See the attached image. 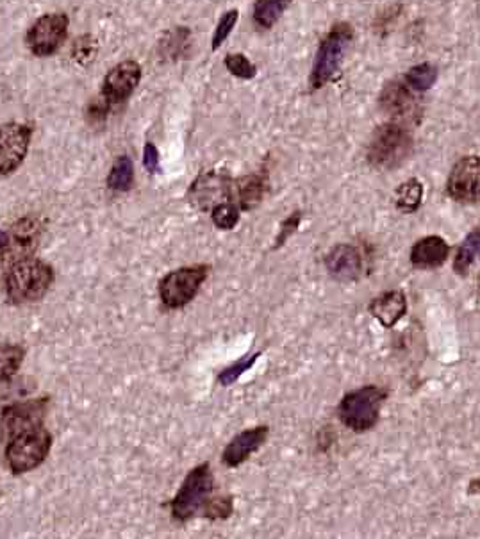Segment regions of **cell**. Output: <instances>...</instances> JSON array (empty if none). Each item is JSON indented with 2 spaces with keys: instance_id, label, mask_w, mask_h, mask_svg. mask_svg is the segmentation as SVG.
I'll return each instance as SVG.
<instances>
[{
  "instance_id": "1",
  "label": "cell",
  "mask_w": 480,
  "mask_h": 539,
  "mask_svg": "<svg viewBox=\"0 0 480 539\" xmlns=\"http://www.w3.org/2000/svg\"><path fill=\"white\" fill-rule=\"evenodd\" d=\"M54 282V268L40 259H20L6 274V297L13 304H31L42 300Z\"/></svg>"
},
{
  "instance_id": "2",
  "label": "cell",
  "mask_w": 480,
  "mask_h": 539,
  "mask_svg": "<svg viewBox=\"0 0 480 539\" xmlns=\"http://www.w3.org/2000/svg\"><path fill=\"white\" fill-rule=\"evenodd\" d=\"M413 147L411 131L398 122H388L375 129L368 143L366 159L377 170L393 172L411 158Z\"/></svg>"
},
{
  "instance_id": "3",
  "label": "cell",
  "mask_w": 480,
  "mask_h": 539,
  "mask_svg": "<svg viewBox=\"0 0 480 539\" xmlns=\"http://www.w3.org/2000/svg\"><path fill=\"white\" fill-rule=\"evenodd\" d=\"M386 399H388V391L375 384L348 391L338 406L341 423L357 434L372 431L373 427L379 423L382 404Z\"/></svg>"
},
{
  "instance_id": "4",
  "label": "cell",
  "mask_w": 480,
  "mask_h": 539,
  "mask_svg": "<svg viewBox=\"0 0 480 539\" xmlns=\"http://www.w3.org/2000/svg\"><path fill=\"white\" fill-rule=\"evenodd\" d=\"M352 40H354V27L347 22L334 25L331 31L325 34L316 52L315 65L309 79L313 90H320L338 74Z\"/></svg>"
},
{
  "instance_id": "5",
  "label": "cell",
  "mask_w": 480,
  "mask_h": 539,
  "mask_svg": "<svg viewBox=\"0 0 480 539\" xmlns=\"http://www.w3.org/2000/svg\"><path fill=\"white\" fill-rule=\"evenodd\" d=\"M215 490V475L209 463L195 466L184 479L181 490L177 491L170 502L172 518L175 522H190L191 518L202 513L207 500Z\"/></svg>"
},
{
  "instance_id": "6",
  "label": "cell",
  "mask_w": 480,
  "mask_h": 539,
  "mask_svg": "<svg viewBox=\"0 0 480 539\" xmlns=\"http://www.w3.org/2000/svg\"><path fill=\"white\" fill-rule=\"evenodd\" d=\"M211 272L209 265L183 266L159 281V299L166 309H183L199 295Z\"/></svg>"
},
{
  "instance_id": "7",
  "label": "cell",
  "mask_w": 480,
  "mask_h": 539,
  "mask_svg": "<svg viewBox=\"0 0 480 539\" xmlns=\"http://www.w3.org/2000/svg\"><path fill=\"white\" fill-rule=\"evenodd\" d=\"M52 436L43 427L17 434L9 440L6 461L9 470L17 475L33 472L49 456Z\"/></svg>"
},
{
  "instance_id": "8",
  "label": "cell",
  "mask_w": 480,
  "mask_h": 539,
  "mask_svg": "<svg viewBox=\"0 0 480 539\" xmlns=\"http://www.w3.org/2000/svg\"><path fill=\"white\" fill-rule=\"evenodd\" d=\"M68 17L65 13H49L38 18L27 31L25 43L34 56L49 58L67 42Z\"/></svg>"
},
{
  "instance_id": "9",
  "label": "cell",
  "mask_w": 480,
  "mask_h": 539,
  "mask_svg": "<svg viewBox=\"0 0 480 539\" xmlns=\"http://www.w3.org/2000/svg\"><path fill=\"white\" fill-rule=\"evenodd\" d=\"M33 138V129L27 124L9 122L0 125V175L13 174L24 163Z\"/></svg>"
},
{
  "instance_id": "10",
  "label": "cell",
  "mask_w": 480,
  "mask_h": 539,
  "mask_svg": "<svg viewBox=\"0 0 480 539\" xmlns=\"http://www.w3.org/2000/svg\"><path fill=\"white\" fill-rule=\"evenodd\" d=\"M480 191L479 156H464L459 159L448 175V197L461 204H477Z\"/></svg>"
},
{
  "instance_id": "11",
  "label": "cell",
  "mask_w": 480,
  "mask_h": 539,
  "mask_svg": "<svg viewBox=\"0 0 480 539\" xmlns=\"http://www.w3.org/2000/svg\"><path fill=\"white\" fill-rule=\"evenodd\" d=\"M42 236V225L36 218H22L6 234V243L2 245V259L6 263H17L20 259L33 258Z\"/></svg>"
},
{
  "instance_id": "12",
  "label": "cell",
  "mask_w": 480,
  "mask_h": 539,
  "mask_svg": "<svg viewBox=\"0 0 480 539\" xmlns=\"http://www.w3.org/2000/svg\"><path fill=\"white\" fill-rule=\"evenodd\" d=\"M140 81V65L136 61H124L109 70L102 83L100 97L108 102L109 108H118L124 104L125 100H129Z\"/></svg>"
},
{
  "instance_id": "13",
  "label": "cell",
  "mask_w": 480,
  "mask_h": 539,
  "mask_svg": "<svg viewBox=\"0 0 480 539\" xmlns=\"http://www.w3.org/2000/svg\"><path fill=\"white\" fill-rule=\"evenodd\" d=\"M47 407H49V402L45 399L29 400V402H20V404L8 407L2 413L0 429L4 432V436L11 440L17 434L42 427L43 418L47 415Z\"/></svg>"
},
{
  "instance_id": "14",
  "label": "cell",
  "mask_w": 480,
  "mask_h": 539,
  "mask_svg": "<svg viewBox=\"0 0 480 539\" xmlns=\"http://www.w3.org/2000/svg\"><path fill=\"white\" fill-rule=\"evenodd\" d=\"M379 106L382 111L395 120H406V122H418L422 115L420 102L414 97V92L406 83L391 81L384 86Z\"/></svg>"
},
{
  "instance_id": "15",
  "label": "cell",
  "mask_w": 480,
  "mask_h": 539,
  "mask_svg": "<svg viewBox=\"0 0 480 539\" xmlns=\"http://www.w3.org/2000/svg\"><path fill=\"white\" fill-rule=\"evenodd\" d=\"M232 181L227 175L207 172L200 175L199 179L191 186L188 199L195 208L207 211L215 208L216 204L229 200L231 202Z\"/></svg>"
},
{
  "instance_id": "16",
  "label": "cell",
  "mask_w": 480,
  "mask_h": 539,
  "mask_svg": "<svg viewBox=\"0 0 480 539\" xmlns=\"http://www.w3.org/2000/svg\"><path fill=\"white\" fill-rule=\"evenodd\" d=\"M363 252L356 245L340 243L325 256L327 272L340 282H356L363 274Z\"/></svg>"
},
{
  "instance_id": "17",
  "label": "cell",
  "mask_w": 480,
  "mask_h": 539,
  "mask_svg": "<svg viewBox=\"0 0 480 539\" xmlns=\"http://www.w3.org/2000/svg\"><path fill=\"white\" fill-rule=\"evenodd\" d=\"M268 434H270V429L266 425H259L254 429L240 432L225 447L222 463L227 468H238V466L243 465L245 461H249L252 454H256L257 450L265 445Z\"/></svg>"
},
{
  "instance_id": "18",
  "label": "cell",
  "mask_w": 480,
  "mask_h": 539,
  "mask_svg": "<svg viewBox=\"0 0 480 539\" xmlns=\"http://www.w3.org/2000/svg\"><path fill=\"white\" fill-rule=\"evenodd\" d=\"M268 184L266 174H250L236 179L231 184V202L241 211H252L265 199Z\"/></svg>"
},
{
  "instance_id": "19",
  "label": "cell",
  "mask_w": 480,
  "mask_h": 539,
  "mask_svg": "<svg viewBox=\"0 0 480 539\" xmlns=\"http://www.w3.org/2000/svg\"><path fill=\"white\" fill-rule=\"evenodd\" d=\"M450 247L441 236H425L411 249V265L418 270H436L447 263Z\"/></svg>"
},
{
  "instance_id": "20",
  "label": "cell",
  "mask_w": 480,
  "mask_h": 539,
  "mask_svg": "<svg viewBox=\"0 0 480 539\" xmlns=\"http://www.w3.org/2000/svg\"><path fill=\"white\" fill-rule=\"evenodd\" d=\"M368 309L373 318H377L386 329H393L406 315V293L400 290L386 291L373 299Z\"/></svg>"
},
{
  "instance_id": "21",
  "label": "cell",
  "mask_w": 480,
  "mask_h": 539,
  "mask_svg": "<svg viewBox=\"0 0 480 539\" xmlns=\"http://www.w3.org/2000/svg\"><path fill=\"white\" fill-rule=\"evenodd\" d=\"M293 0H256L254 22L261 29H272L281 20L284 11L290 8Z\"/></svg>"
},
{
  "instance_id": "22",
  "label": "cell",
  "mask_w": 480,
  "mask_h": 539,
  "mask_svg": "<svg viewBox=\"0 0 480 539\" xmlns=\"http://www.w3.org/2000/svg\"><path fill=\"white\" fill-rule=\"evenodd\" d=\"M423 184L418 179H409L398 186L395 193V206L400 213L411 215L422 206Z\"/></svg>"
},
{
  "instance_id": "23",
  "label": "cell",
  "mask_w": 480,
  "mask_h": 539,
  "mask_svg": "<svg viewBox=\"0 0 480 539\" xmlns=\"http://www.w3.org/2000/svg\"><path fill=\"white\" fill-rule=\"evenodd\" d=\"M480 249V229L475 227L472 233L468 234L464 238L461 247L457 250L456 259H454V270H456L457 275H466L470 272L475 259L479 256Z\"/></svg>"
},
{
  "instance_id": "24",
  "label": "cell",
  "mask_w": 480,
  "mask_h": 539,
  "mask_svg": "<svg viewBox=\"0 0 480 539\" xmlns=\"http://www.w3.org/2000/svg\"><path fill=\"white\" fill-rule=\"evenodd\" d=\"M134 184L133 159L120 156L108 175V188L113 191H129Z\"/></svg>"
},
{
  "instance_id": "25",
  "label": "cell",
  "mask_w": 480,
  "mask_h": 539,
  "mask_svg": "<svg viewBox=\"0 0 480 539\" xmlns=\"http://www.w3.org/2000/svg\"><path fill=\"white\" fill-rule=\"evenodd\" d=\"M438 81V68L432 63H422L416 67L409 68L406 74V84L413 92H427Z\"/></svg>"
},
{
  "instance_id": "26",
  "label": "cell",
  "mask_w": 480,
  "mask_h": 539,
  "mask_svg": "<svg viewBox=\"0 0 480 539\" xmlns=\"http://www.w3.org/2000/svg\"><path fill=\"white\" fill-rule=\"evenodd\" d=\"M25 352L18 345L0 347V382H6L17 374L24 361Z\"/></svg>"
},
{
  "instance_id": "27",
  "label": "cell",
  "mask_w": 480,
  "mask_h": 539,
  "mask_svg": "<svg viewBox=\"0 0 480 539\" xmlns=\"http://www.w3.org/2000/svg\"><path fill=\"white\" fill-rule=\"evenodd\" d=\"M241 218V209L234 202H220L215 208L211 209V220L218 229L222 231H232Z\"/></svg>"
},
{
  "instance_id": "28",
  "label": "cell",
  "mask_w": 480,
  "mask_h": 539,
  "mask_svg": "<svg viewBox=\"0 0 480 539\" xmlns=\"http://www.w3.org/2000/svg\"><path fill=\"white\" fill-rule=\"evenodd\" d=\"M191 40V33L186 27H177L175 31L166 36L165 42H163V49L165 54L170 59H177L179 56H183L186 49H188V43Z\"/></svg>"
},
{
  "instance_id": "29",
  "label": "cell",
  "mask_w": 480,
  "mask_h": 539,
  "mask_svg": "<svg viewBox=\"0 0 480 539\" xmlns=\"http://www.w3.org/2000/svg\"><path fill=\"white\" fill-rule=\"evenodd\" d=\"M234 511V498L232 497H216L211 498L206 502V506L202 509V516L207 520H227Z\"/></svg>"
},
{
  "instance_id": "30",
  "label": "cell",
  "mask_w": 480,
  "mask_h": 539,
  "mask_svg": "<svg viewBox=\"0 0 480 539\" xmlns=\"http://www.w3.org/2000/svg\"><path fill=\"white\" fill-rule=\"evenodd\" d=\"M259 357H261V352H257L254 356L241 357L238 363L227 366L225 370L220 372V375H218V382H220L222 386H231V384H234V382L240 379L241 375L245 374V372H249L250 368L256 365Z\"/></svg>"
},
{
  "instance_id": "31",
  "label": "cell",
  "mask_w": 480,
  "mask_h": 539,
  "mask_svg": "<svg viewBox=\"0 0 480 539\" xmlns=\"http://www.w3.org/2000/svg\"><path fill=\"white\" fill-rule=\"evenodd\" d=\"M225 68L232 75H236L240 79H247V81L254 79L257 75L256 65L247 56H243V54H229L225 58Z\"/></svg>"
},
{
  "instance_id": "32",
  "label": "cell",
  "mask_w": 480,
  "mask_h": 539,
  "mask_svg": "<svg viewBox=\"0 0 480 539\" xmlns=\"http://www.w3.org/2000/svg\"><path fill=\"white\" fill-rule=\"evenodd\" d=\"M238 18H240V11L238 9H231L227 11L224 17L220 18V22L216 25L215 34H213V50L220 49L222 43L231 36L234 27L238 24Z\"/></svg>"
},
{
  "instance_id": "33",
  "label": "cell",
  "mask_w": 480,
  "mask_h": 539,
  "mask_svg": "<svg viewBox=\"0 0 480 539\" xmlns=\"http://www.w3.org/2000/svg\"><path fill=\"white\" fill-rule=\"evenodd\" d=\"M97 54V42L93 40L92 36H81L77 42H75L74 50H72V56H74L77 63H90Z\"/></svg>"
},
{
  "instance_id": "34",
  "label": "cell",
  "mask_w": 480,
  "mask_h": 539,
  "mask_svg": "<svg viewBox=\"0 0 480 539\" xmlns=\"http://www.w3.org/2000/svg\"><path fill=\"white\" fill-rule=\"evenodd\" d=\"M300 222H302V213H300V211H295L293 215L288 216V218L282 222L281 231H279V236H277V240H275L274 249H281L282 245L290 240L293 234L297 233Z\"/></svg>"
},
{
  "instance_id": "35",
  "label": "cell",
  "mask_w": 480,
  "mask_h": 539,
  "mask_svg": "<svg viewBox=\"0 0 480 539\" xmlns=\"http://www.w3.org/2000/svg\"><path fill=\"white\" fill-rule=\"evenodd\" d=\"M143 166L147 168V172L152 175L159 174L161 172V166H159V152L156 149L154 143H145V149H143Z\"/></svg>"
},
{
  "instance_id": "36",
  "label": "cell",
  "mask_w": 480,
  "mask_h": 539,
  "mask_svg": "<svg viewBox=\"0 0 480 539\" xmlns=\"http://www.w3.org/2000/svg\"><path fill=\"white\" fill-rule=\"evenodd\" d=\"M4 243H6V234L2 233V231H0V247H2V245H4Z\"/></svg>"
}]
</instances>
